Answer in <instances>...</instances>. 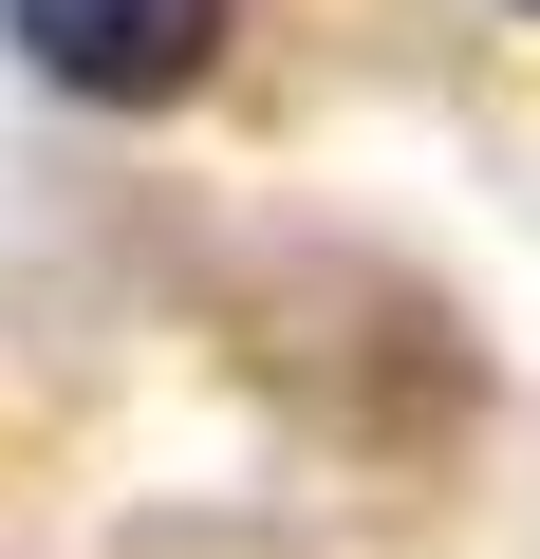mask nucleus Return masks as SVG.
Instances as JSON below:
<instances>
[{
  "label": "nucleus",
  "instance_id": "nucleus-2",
  "mask_svg": "<svg viewBox=\"0 0 540 559\" xmlns=\"http://www.w3.org/2000/svg\"><path fill=\"white\" fill-rule=\"evenodd\" d=\"M521 20H540V0H521Z\"/></svg>",
  "mask_w": 540,
  "mask_h": 559
},
{
  "label": "nucleus",
  "instance_id": "nucleus-1",
  "mask_svg": "<svg viewBox=\"0 0 540 559\" xmlns=\"http://www.w3.org/2000/svg\"><path fill=\"white\" fill-rule=\"evenodd\" d=\"M20 20V57L94 112H168L205 57H224V0H0Z\"/></svg>",
  "mask_w": 540,
  "mask_h": 559
}]
</instances>
